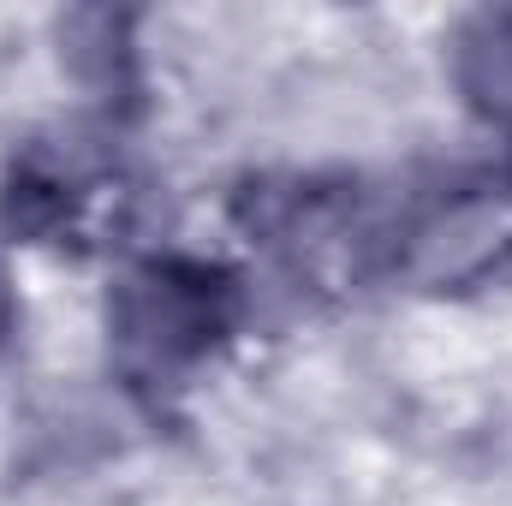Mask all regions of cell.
Returning a JSON list of instances; mask_svg holds the SVG:
<instances>
[{
    "mask_svg": "<svg viewBox=\"0 0 512 506\" xmlns=\"http://www.w3.org/2000/svg\"><path fill=\"white\" fill-rule=\"evenodd\" d=\"M251 322V286L233 262L197 251H137L114 274L102 328L108 370L137 411L173 417Z\"/></svg>",
    "mask_w": 512,
    "mask_h": 506,
    "instance_id": "obj_1",
    "label": "cell"
},
{
    "mask_svg": "<svg viewBox=\"0 0 512 506\" xmlns=\"http://www.w3.org/2000/svg\"><path fill=\"white\" fill-rule=\"evenodd\" d=\"M393 191L364 173H256L233 191V227L310 292L387 286Z\"/></svg>",
    "mask_w": 512,
    "mask_h": 506,
    "instance_id": "obj_2",
    "label": "cell"
},
{
    "mask_svg": "<svg viewBox=\"0 0 512 506\" xmlns=\"http://www.w3.org/2000/svg\"><path fill=\"white\" fill-rule=\"evenodd\" d=\"M512 280V167H441L393 185L387 286L465 298Z\"/></svg>",
    "mask_w": 512,
    "mask_h": 506,
    "instance_id": "obj_3",
    "label": "cell"
},
{
    "mask_svg": "<svg viewBox=\"0 0 512 506\" xmlns=\"http://www.w3.org/2000/svg\"><path fill=\"white\" fill-rule=\"evenodd\" d=\"M126 197V173L114 155L66 137H30L12 149L6 179H0V227L18 245H48V251H90L96 245V215Z\"/></svg>",
    "mask_w": 512,
    "mask_h": 506,
    "instance_id": "obj_4",
    "label": "cell"
},
{
    "mask_svg": "<svg viewBox=\"0 0 512 506\" xmlns=\"http://www.w3.org/2000/svg\"><path fill=\"white\" fill-rule=\"evenodd\" d=\"M60 60L96 96L102 120L120 131L149 108V78H143V48H137V12H66L60 18Z\"/></svg>",
    "mask_w": 512,
    "mask_h": 506,
    "instance_id": "obj_5",
    "label": "cell"
},
{
    "mask_svg": "<svg viewBox=\"0 0 512 506\" xmlns=\"http://www.w3.org/2000/svg\"><path fill=\"white\" fill-rule=\"evenodd\" d=\"M447 78L465 114L501 143L512 167V6H477L447 36Z\"/></svg>",
    "mask_w": 512,
    "mask_h": 506,
    "instance_id": "obj_6",
    "label": "cell"
},
{
    "mask_svg": "<svg viewBox=\"0 0 512 506\" xmlns=\"http://www.w3.org/2000/svg\"><path fill=\"white\" fill-rule=\"evenodd\" d=\"M12 334H18V286H12V268H6V256H0V358H6V346H12Z\"/></svg>",
    "mask_w": 512,
    "mask_h": 506,
    "instance_id": "obj_7",
    "label": "cell"
}]
</instances>
